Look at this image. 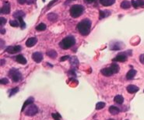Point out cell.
<instances>
[{
	"label": "cell",
	"mask_w": 144,
	"mask_h": 120,
	"mask_svg": "<svg viewBox=\"0 0 144 120\" xmlns=\"http://www.w3.org/2000/svg\"><path fill=\"white\" fill-rule=\"evenodd\" d=\"M69 61H70V63L72 66H77L79 65V60L77 58V57L76 56H73L69 58Z\"/></svg>",
	"instance_id": "25"
},
{
	"label": "cell",
	"mask_w": 144,
	"mask_h": 120,
	"mask_svg": "<svg viewBox=\"0 0 144 120\" xmlns=\"http://www.w3.org/2000/svg\"><path fill=\"white\" fill-rule=\"evenodd\" d=\"M10 13V4L9 2H6L2 9H1V13L3 14H9Z\"/></svg>",
	"instance_id": "12"
},
{
	"label": "cell",
	"mask_w": 144,
	"mask_h": 120,
	"mask_svg": "<svg viewBox=\"0 0 144 120\" xmlns=\"http://www.w3.org/2000/svg\"><path fill=\"white\" fill-rule=\"evenodd\" d=\"M125 120H128V119H125Z\"/></svg>",
	"instance_id": "48"
},
{
	"label": "cell",
	"mask_w": 144,
	"mask_h": 120,
	"mask_svg": "<svg viewBox=\"0 0 144 120\" xmlns=\"http://www.w3.org/2000/svg\"><path fill=\"white\" fill-rule=\"evenodd\" d=\"M69 58V55H66V56H62L60 58V62H64V61H66Z\"/></svg>",
	"instance_id": "37"
},
{
	"label": "cell",
	"mask_w": 144,
	"mask_h": 120,
	"mask_svg": "<svg viewBox=\"0 0 144 120\" xmlns=\"http://www.w3.org/2000/svg\"><path fill=\"white\" fill-rule=\"evenodd\" d=\"M131 5H132L131 2L128 1V0H124V1H122L121 3V7L124 9H127L130 8Z\"/></svg>",
	"instance_id": "21"
},
{
	"label": "cell",
	"mask_w": 144,
	"mask_h": 120,
	"mask_svg": "<svg viewBox=\"0 0 144 120\" xmlns=\"http://www.w3.org/2000/svg\"><path fill=\"white\" fill-rule=\"evenodd\" d=\"M34 101V98L33 97H30L27 100H26L25 102L23 103V108H22L21 112H24V111H25V109H26L27 106H29V105H30V104H33Z\"/></svg>",
	"instance_id": "13"
},
{
	"label": "cell",
	"mask_w": 144,
	"mask_h": 120,
	"mask_svg": "<svg viewBox=\"0 0 144 120\" xmlns=\"http://www.w3.org/2000/svg\"><path fill=\"white\" fill-rule=\"evenodd\" d=\"M6 23V19L4 17H0V27L3 28V26Z\"/></svg>",
	"instance_id": "33"
},
{
	"label": "cell",
	"mask_w": 144,
	"mask_h": 120,
	"mask_svg": "<svg viewBox=\"0 0 144 120\" xmlns=\"http://www.w3.org/2000/svg\"><path fill=\"white\" fill-rule=\"evenodd\" d=\"M76 44V39L73 36H67L59 42V46L62 49H69Z\"/></svg>",
	"instance_id": "2"
},
{
	"label": "cell",
	"mask_w": 144,
	"mask_h": 120,
	"mask_svg": "<svg viewBox=\"0 0 144 120\" xmlns=\"http://www.w3.org/2000/svg\"><path fill=\"white\" fill-rule=\"evenodd\" d=\"M131 4L134 8L137 9L138 7L144 6V0H133Z\"/></svg>",
	"instance_id": "14"
},
{
	"label": "cell",
	"mask_w": 144,
	"mask_h": 120,
	"mask_svg": "<svg viewBox=\"0 0 144 120\" xmlns=\"http://www.w3.org/2000/svg\"><path fill=\"white\" fill-rule=\"evenodd\" d=\"M83 11H84L83 6L76 4V5H73L70 8V15L73 18H78L83 14Z\"/></svg>",
	"instance_id": "3"
},
{
	"label": "cell",
	"mask_w": 144,
	"mask_h": 120,
	"mask_svg": "<svg viewBox=\"0 0 144 120\" xmlns=\"http://www.w3.org/2000/svg\"><path fill=\"white\" fill-rule=\"evenodd\" d=\"M111 15V12L109 10H100L99 11V19L102 20L105 17H107Z\"/></svg>",
	"instance_id": "17"
},
{
	"label": "cell",
	"mask_w": 144,
	"mask_h": 120,
	"mask_svg": "<svg viewBox=\"0 0 144 120\" xmlns=\"http://www.w3.org/2000/svg\"><path fill=\"white\" fill-rule=\"evenodd\" d=\"M104 106H105V103L104 102H102V101L98 102L97 104H96V109H97V110H101V109H104Z\"/></svg>",
	"instance_id": "29"
},
{
	"label": "cell",
	"mask_w": 144,
	"mask_h": 120,
	"mask_svg": "<svg viewBox=\"0 0 144 120\" xmlns=\"http://www.w3.org/2000/svg\"><path fill=\"white\" fill-rule=\"evenodd\" d=\"M15 60L17 61L18 63H20V64H23V65H25L27 64V59L25 58V57L22 55H18L15 57Z\"/></svg>",
	"instance_id": "16"
},
{
	"label": "cell",
	"mask_w": 144,
	"mask_h": 120,
	"mask_svg": "<svg viewBox=\"0 0 144 120\" xmlns=\"http://www.w3.org/2000/svg\"><path fill=\"white\" fill-rule=\"evenodd\" d=\"M58 1V0H53V1H52L51 2V3H49V6H47V7H50V6H52V5H53L55 2H57Z\"/></svg>",
	"instance_id": "42"
},
{
	"label": "cell",
	"mask_w": 144,
	"mask_h": 120,
	"mask_svg": "<svg viewBox=\"0 0 144 120\" xmlns=\"http://www.w3.org/2000/svg\"><path fill=\"white\" fill-rule=\"evenodd\" d=\"M43 2H45V0H43Z\"/></svg>",
	"instance_id": "47"
},
{
	"label": "cell",
	"mask_w": 144,
	"mask_h": 120,
	"mask_svg": "<svg viewBox=\"0 0 144 120\" xmlns=\"http://www.w3.org/2000/svg\"><path fill=\"white\" fill-rule=\"evenodd\" d=\"M34 2H35V0H26V3H27V4H28V5H31V4H33Z\"/></svg>",
	"instance_id": "38"
},
{
	"label": "cell",
	"mask_w": 144,
	"mask_h": 120,
	"mask_svg": "<svg viewBox=\"0 0 144 120\" xmlns=\"http://www.w3.org/2000/svg\"><path fill=\"white\" fill-rule=\"evenodd\" d=\"M124 46H125V44L121 41H113L111 43L110 49L114 50V51H118V50H121L122 49H123Z\"/></svg>",
	"instance_id": "7"
},
{
	"label": "cell",
	"mask_w": 144,
	"mask_h": 120,
	"mask_svg": "<svg viewBox=\"0 0 144 120\" xmlns=\"http://www.w3.org/2000/svg\"><path fill=\"white\" fill-rule=\"evenodd\" d=\"M126 90L129 94H135L137 91H139V88L137 86H135V85H129L126 87Z\"/></svg>",
	"instance_id": "15"
},
{
	"label": "cell",
	"mask_w": 144,
	"mask_h": 120,
	"mask_svg": "<svg viewBox=\"0 0 144 120\" xmlns=\"http://www.w3.org/2000/svg\"><path fill=\"white\" fill-rule=\"evenodd\" d=\"M85 1H86L87 3H93L95 1V0H85Z\"/></svg>",
	"instance_id": "44"
},
{
	"label": "cell",
	"mask_w": 144,
	"mask_h": 120,
	"mask_svg": "<svg viewBox=\"0 0 144 120\" xmlns=\"http://www.w3.org/2000/svg\"><path fill=\"white\" fill-rule=\"evenodd\" d=\"M17 20L19 21V23H20V27H21L22 29L26 28V23H25V22L23 21V17H19V18L17 19Z\"/></svg>",
	"instance_id": "31"
},
{
	"label": "cell",
	"mask_w": 144,
	"mask_h": 120,
	"mask_svg": "<svg viewBox=\"0 0 144 120\" xmlns=\"http://www.w3.org/2000/svg\"><path fill=\"white\" fill-rule=\"evenodd\" d=\"M9 24H10L12 27H18V26H19L20 23H19V21L16 20H11L9 21Z\"/></svg>",
	"instance_id": "32"
},
{
	"label": "cell",
	"mask_w": 144,
	"mask_h": 120,
	"mask_svg": "<svg viewBox=\"0 0 144 120\" xmlns=\"http://www.w3.org/2000/svg\"><path fill=\"white\" fill-rule=\"evenodd\" d=\"M136 74V71L133 69H131L129 72L127 73L125 77H126L127 80H133L135 77Z\"/></svg>",
	"instance_id": "19"
},
{
	"label": "cell",
	"mask_w": 144,
	"mask_h": 120,
	"mask_svg": "<svg viewBox=\"0 0 144 120\" xmlns=\"http://www.w3.org/2000/svg\"><path fill=\"white\" fill-rule=\"evenodd\" d=\"M110 67L111 68V69H112L114 74H115V73H118L119 72V69H120L119 66H118V64H116V63H112V64L111 65Z\"/></svg>",
	"instance_id": "28"
},
{
	"label": "cell",
	"mask_w": 144,
	"mask_h": 120,
	"mask_svg": "<svg viewBox=\"0 0 144 120\" xmlns=\"http://www.w3.org/2000/svg\"><path fill=\"white\" fill-rule=\"evenodd\" d=\"M37 42H38V39L36 38H30L26 41V46L28 48L33 47L37 44Z\"/></svg>",
	"instance_id": "10"
},
{
	"label": "cell",
	"mask_w": 144,
	"mask_h": 120,
	"mask_svg": "<svg viewBox=\"0 0 144 120\" xmlns=\"http://www.w3.org/2000/svg\"><path fill=\"white\" fill-rule=\"evenodd\" d=\"M18 91H19V87H15V88H13V89H11L10 91H9V97L13 96L14 94H17Z\"/></svg>",
	"instance_id": "30"
},
{
	"label": "cell",
	"mask_w": 144,
	"mask_h": 120,
	"mask_svg": "<svg viewBox=\"0 0 144 120\" xmlns=\"http://www.w3.org/2000/svg\"><path fill=\"white\" fill-rule=\"evenodd\" d=\"M46 28H47L46 24L44 23H41L40 24H38L36 27V31H45Z\"/></svg>",
	"instance_id": "27"
},
{
	"label": "cell",
	"mask_w": 144,
	"mask_h": 120,
	"mask_svg": "<svg viewBox=\"0 0 144 120\" xmlns=\"http://www.w3.org/2000/svg\"><path fill=\"white\" fill-rule=\"evenodd\" d=\"M4 63H5V60H4V59H2V60H1V66H3Z\"/></svg>",
	"instance_id": "45"
},
{
	"label": "cell",
	"mask_w": 144,
	"mask_h": 120,
	"mask_svg": "<svg viewBox=\"0 0 144 120\" xmlns=\"http://www.w3.org/2000/svg\"><path fill=\"white\" fill-rule=\"evenodd\" d=\"M101 73L102 75H104V77H111L114 74V73H113V71H112V69H111V67L102 69L101 70Z\"/></svg>",
	"instance_id": "11"
},
{
	"label": "cell",
	"mask_w": 144,
	"mask_h": 120,
	"mask_svg": "<svg viewBox=\"0 0 144 120\" xmlns=\"http://www.w3.org/2000/svg\"><path fill=\"white\" fill-rule=\"evenodd\" d=\"M108 120H115V119H112V118H110V119H108Z\"/></svg>",
	"instance_id": "46"
},
{
	"label": "cell",
	"mask_w": 144,
	"mask_h": 120,
	"mask_svg": "<svg viewBox=\"0 0 144 120\" xmlns=\"http://www.w3.org/2000/svg\"><path fill=\"white\" fill-rule=\"evenodd\" d=\"M99 2L104 6H110L115 3V0H99Z\"/></svg>",
	"instance_id": "18"
},
{
	"label": "cell",
	"mask_w": 144,
	"mask_h": 120,
	"mask_svg": "<svg viewBox=\"0 0 144 120\" xmlns=\"http://www.w3.org/2000/svg\"><path fill=\"white\" fill-rule=\"evenodd\" d=\"M25 17V13L21 10H18L13 13V17L17 19H18L19 17Z\"/></svg>",
	"instance_id": "26"
},
{
	"label": "cell",
	"mask_w": 144,
	"mask_h": 120,
	"mask_svg": "<svg viewBox=\"0 0 144 120\" xmlns=\"http://www.w3.org/2000/svg\"><path fill=\"white\" fill-rule=\"evenodd\" d=\"M32 58H33L34 62H36L37 63H39L43 60V55L40 52H36L32 55Z\"/></svg>",
	"instance_id": "9"
},
{
	"label": "cell",
	"mask_w": 144,
	"mask_h": 120,
	"mask_svg": "<svg viewBox=\"0 0 144 120\" xmlns=\"http://www.w3.org/2000/svg\"><path fill=\"white\" fill-rule=\"evenodd\" d=\"M9 77L15 83L20 82V81H21L23 80V76H22L21 73L18 69H15V68H13V69H11L9 70Z\"/></svg>",
	"instance_id": "4"
},
{
	"label": "cell",
	"mask_w": 144,
	"mask_h": 120,
	"mask_svg": "<svg viewBox=\"0 0 144 120\" xmlns=\"http://www.w3.org/2000/svg\"><path fill=\"white\" fill-rule=\"evenodd\" d=\"M17 2H18V3L23 5L24 3H26V0H17Z\"/></svg>",
	"instance_id": "41"
},
{
	"label": "cell",
	"mask_w": 144,
	"mask_h": 120,
	"mask_svg": "<svg viewBox=\"0 0 144 120\" xmlns=\"http://www.w3.org/2000/svg\"><path fill=\"white\" fill-rule=\"evenodd\" d=\"M46 54H47V56L50 57L51 58H55L57 57V55H58L56 51H55V50H53V49L49 50V51L46 52Z\"/></svg>",
	"instance_id": "22"
},
{
	"label": "cell",
	"mask_w": 144,
	"mask_h": 120,
	"mask_svg": "<svg viewBox=\"0 0 144 120\" xmlns=\"http://www.w3.org/2000/svg\"><path fill=\"white\" fill-rule=\"evenodd\" d=\"M0 83L1 84H8L9 80L7 78H3V79L0 80Z\"/></svg>",
	"instance_id": "35"
},
{
	"label": "cell",
	"mask_w": 144,
	"mask_h": 120,
	"mask_svg": "<svg viewBox=\"0 0 144 120\" xmlns=\"http://www.w3.org/2000/svg\"><path fill=\"white\" fill-rule=\"evenodd\" d=\"M0 43H1V44H0V49H3V47H4V41H3V39H0Z\"/></svg>",
	"instance_id": "40"
},
{
	"label": "cell",
	"mask_w": 144,
	"mask_h": 120,
	"mask_svg": "<svg viewBox=\"0 0 144 120\" xmlns=\"http://www.w3.org/2000/svg\"><path fill=\"white\" fill-rule=\"evenodd\" d=\"M109 112H110L111 115H118V114L120 112V109H119L118 107L112 105V106H111V107L109 108Z\"/></svg>",
	"instance_id": "20"
},
{
	"label": "cell",
	"mask_w": 144,
	"mask_h": 120,
	"mask_svg": "<svg viewBox=\"0 0 144 120\" xmlns=\"http://www.w3.org/2000/svg\"><path fill=\"white\" fill-rule=\"evenodd\" d=\"M21 50H22V47H21L20 45H13V46L10 45V46L7 47L6 49V51L8 53L13 54V55L20 52Z\"/></svg>",
	"instance_id": "8"
},
{
	"label": "cell",
	"mask_w": 144,
	"mask_h": 120,
	"mask_svg": "<svg viewBox=\"0 0 144 120\" xmlns=\"http://www.w3.org/2000/svg\"><path fill=\"white\" fill-rule=\"evenodd\" d=\"M90 28H91V21L89 19H84L77 24V29L79 32L83 36H86L90 33Z\"/></svg>",
	"instance_id": "1"
},
{
	"label": "cell",
	"mask_w": 144,
	"mask_h": 120,
	"mask_svg": "<svg viewBox=\"0 0 144 120\" xmlns=\"http://www.w3.org/2000/svg\"><path fill=\"white\" fill-rule=\"evenodd\" d=\"M139 60H140L141 63L144 64V54H142L139 56Z\"/></svg>",
	"instance_id": "39"
},
{
	"label": "cell",
	"mask_w": 144,
	"mask_h": 120,
	"mask_svg": "<svg viewBox=\"0 0 144 120\" xmlns=\"http://www.w3.org/2000/svg\"><path fill=\"white\" fill-rule=\"evenodd\" d=\"M0 32H1V34H5V32H6V30H5V29H3V28H1V30H0Z\"/></svg>",
	"instance_id": "43"
},
{
	"label": "cell",
	"mask_w": 144,
	"mask_h": 120,
	"mask_svg": "<svg viewBox=\"0 0 144 120\" xmlns=\"http://www.w3.org/2000/svg\"><path fill=\"white\" fill-rule=\"evenodd\" d=\"M71 77H76V73H75V69H71L69 70V73H68Z\"/></svg>",
	"instance_id": "36"
},
{
	"label": "cell",
	"mask_w": 144,
	"mask_h": 120,
	"mask_svg": "<svg viewBox=\"0 0 144 120\" xmlns=\"http://www.w3.org/2000/svg\"><path fill=\"white\" fill-rule=\"evenodd\" d=\"M38 112V108L35 105V104H32L30 105L27 106L26 108V110L24 111V113L27 116H34Z\"/></svg>",
	"instance_id": "6"
},
{
	"label": "cell",
	"mask_w": 144,
	"mask_h": 120,
	"mask_svg": "<svg viewBox=\"0 0 144 120\" xmlns=\"http://www.w3.org/2000/svg\"><path fill=\"white\" fill-rule=\"evenodd\" d=\"M52 115L55 120H61V115L58 113H52Z\"/></svg>",
	"instance_id": "34"
},
{
	"label": "cell",
	"mask_w": 144,
	"mask_h": 120,
	"mask_svg": "<svg viewBox=\"0 0 144 120\" xmlns=\"http://www.w3.org/2000/svg\"><path fill=\"white\" fill-rule=\"evenodd\" d=\"M129 55H132V51H127L125 52H121L113 58V61L114 62H121V63L125 62Z\"/></svg>",
	"instance_id": "5"
},
{
	"label": "cell",
	"mask_w": 144,
	"mask_h": 120,
	"mask_svg": "<svg viewBox=\"0 0 144 120\" xmlns=\"http://www.w3.org/2000/svg\"><path fill=\"white\" fill-rule=\"evenodd\" d=\"M47 19H49L52 22H55L58 19V15L54 13H49V15H47Z\"/></svg>",
	"instance_id": "23"
},
{
	"label": "cell",
	"mask_w": 144,
	"mask_h": 120,
	"mask_svg": "<svg viewBox=\"0 0 144 120\" xmlns=\"http://www.w3.org/2000/svg\"><path fill=\"white\" fill-rule=\"evenodd\" d=\"M114 101L118 104H122L124 102V98L122 95H116L114 98Z\"/></svg>",
	"instance_id": "24"
}]
</instances>
